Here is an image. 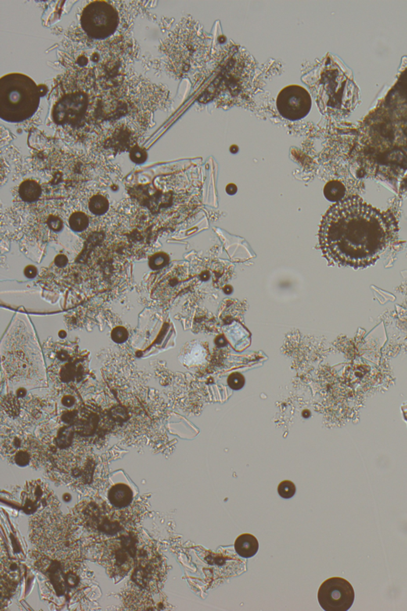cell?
Instances as JSON below:
<instances>
[{
	"label": "cell",
	"instance_id": "6da1fadb",
	"mask_svg": "<svg viewBox=\"0 0 407 611\" xmlns=\"http://www.w3.org/2000/svg\"><path fill=\"white\" fill-rule=\"evenodd\" d=\"M393 227L387 213L351 197L336 202L325 213L320 226V248L333 264L366 268L387 249Z\"/></svg>",
	"mask_w": 407,
	"mask_h": 611
},
{
	"label": "cell",
	"instance_id": "7a4b0ae2",
	"mask_svg": "<svg viewBox=\"0 0 407 611\" xmlns=\"http://www.w3.org/2000/svg\"><path fill=\"white\" fill-rule=\"evenodd\" d=\"M40 89L23 73H9L0 79V118L9 123L28 120L37 112Z\"/></svg>",
	"mask_w": 407,
	"mask_h": 611
},
{
	"label": "cell",
	"instance_id": "3957f363",
	"mask_svg": "<svg viewBox=\"0 0 407 611\" xmlns=\"http://www.w3.org/2000/svg\"><path fill=\"white\" fill-rule=\"evenodd\" d=\"M137 541L132 535H124L102 544L101 565L112 577H124L135 566Z\"/></svg>",
	"mask_w": 407,
	"mask_h": 611
},
{
	"label": "cell",
	"instance_id": "277c9868",
	"mask_svg": "<svg viewBox=\"0 0 407 611\" xmlns=\"http://www.w3.org/2000/svg\"><path fill=\"white\" fill-rule=\"evenodd\" d=\"M119 14L114 7L105 1H93L83 10L80 25L92 39H106L117 30Z\"/></svg>",
	"mask_w": 407,
	"mask_h": 611
},
{
	"label": "cell",
	"instance_id": "5b68a950",
	"mask_svg": "<svg viewBox=\"0 0 407 611\" xmlns=\"http://www.w3.org/2000/svg\"><path fill=\"white\" fill-rule=\"evenodd\" d=\"M318 599L325 611H347L355 600V591L343 578H329L320 587Z\"/></svg>",
	"mask_w": 407,
	"mask_h": 611
},
{
	"label": "cell",
	"instance_id": "8992f818",
	"mask_svg": "<svg viewBox=\"0 0 407 611\" xmlns=\"http://www.w3.org/2000/svg\"><path fill=\"white\" fill-rule=\"evenodd\" d=\"M277 109L286 120H301L309 114L312 101L307 89L299 85H290L279 92L277 98Z\"/></svg>",
	"mask_w": 407,
	"mask_h": 611
},
{
	"label": "cell",
	"instance_id": "52a82bcc",
	"mask_svg": "<svg viewBox=\"0 0 407 611\" xmlns=\"http://www.w3.org/2000/svg\"><path fill=\"white\" fill-rule=\"evenodd\" d=\"M88 97L74 92L62 98L54 108V120L59 124H75L82 120L87 112Z\"/></svg>",
	"mask_w": 407,
	"mask_h": 611
},
{
	"label": "cell",
	"instance_id": "ba28073f",
	"mask_svg": "<svg viewBox=\"0 0 407 611\" xmlns=\"http://www.w3.org/2000/svg\"><path fill=\"white\" fill-rule=\"evenodd\" d=\"M22 499L24 512L27 514L34 513L37 509L48 505L51 500L50 492L39 481L28 482L25 486Z\"/></svg>",
	"mask_w": 407,
	"mask_h": 611
},
{
	"label": "cell",
	"instance_id": "9c48e42d",
	"mask_svg": "<svg viewBox=\"0 0 407 611\" xmlns=\"http://www.w3.org/2000/svg\"><path fill=\"white\" fill-rule=\"evenodd\" d=\"M111 505L118 508H124L131 505L133 501V492L127 485H115L108 494Z\"/></svg>",
	"mask_w": 407,
	"mask_h": 611
},
{
	"label": "cell",
	"instance_id": "30bf717a",
	"mask_svg": "<svg viewBox=\"0 0 407 611\" xmlns=\"http://www.w3.org/2000/svg\"><path fill=\"white\" fill-rule=\"evenodd\" d=\"M235 551L243 558H251L258 552L260 544L258 540L250 533H243L235 541Z\"/></svg>",
	"mask_w": 407,
	"mask_h": 611
},
{
	"label": "cell",
	"instance_id": "8fae6325",
	"mask_svg": "<svg viewBox=\"0 0 407 611\" xmlns=\"http://www.w3.org/2000/svg\"><path fill=\"white\" fill-rule=\"evenodd\" d=\"M19 194L24 202H35L41 196V185L34 180H26L19 185Z\"/></svg>",
	"mask_w": 407,
	"mask_h": 611
},
{
	"label": "cell",
	"instance_id": "7c38bea8",
	"mask_svg": "<svg viewBox=\"0 0 407 611\" xmlns=\"http://www.w3.org/2000/svg\"><path fill=\"white\" fill-rule=\"evenodd\" d=\"M325 198L330 202H340L345 195L344 185L338 181H331L325 185L324 189Z\"/></svg>",
	"mask_w": 407,
	"mask_h": 611
},
{
	"label": "cell",
	"instance_id": "4fadbf2b",
	"mask_svg": "<svg viewBox=\"0 0 407 611\" xmlns=\"http://www.w3.org/2000/svg\"><path fill=\"white\" fill-rule=\"evenodd\" d=\"M88 207L95 215H102L109 210V200L102 195H95L90 199Z\"/></svg>",
	"mask_w": 407,
	"mask_h": 611
},
{
	"label": "cell",
	"instance_id": "5bb4252c",
	"mask_svg": "<svg viewBox=\"0 0 407 611\" xmlns=\"http://www.w3.org/2000/svg\"><path fill=\"white\" fill-rule=\"evenodd\" d=\"M69 226L73 231L81 232L88 226V218L85 213L76 212L69 217Z\"/></svg>",
	"mask_w": 407,
	"mask_h": 611
},
{
	"label": "cell",
	"instance_id": "9a60e30c",
	"mask_svg": "<svg viewBox=\"0 0 407 611\" xmlns=\"http://www.w3.org/2000/svg\"><path fill=\"white\" fill-rule=\"evenodd\" d=\"M278 493L284 499H290L296 493V486L293 482L285 480L278 486Z\"/></svg>",
	"mask_w": 407,
	"mask_h": 611
},
{
	"label": "cell",
	"instance_id": "2e32d148",
	"mask_svg": "<svg viewBox=\"0 0 407 611\" xmlns=\"http://www.w3.org/2000/svg\"><path fill=\"white\" fill-rule=\"evenodd\" d=\"M169 260L170 259H169L168 255L166 253H156L149 258V266L151 269L159 270L167 265Z\"/></svg>",
	"mask_w": 407,
	"mask_h": 611
},
{
	"label": "cell",
	"instance_id": "e0dca14e",
	"mask_svg": "<svg viewBox=\"0 0 407 611\" xmlns=\"http://www.w3.org/2000/svg\"><path fill=\"white\" fill-rule=\"evenodd\" d=\"M130 158H131V161L136 164H142L146 162V159H147V153L145 150L136 146L131 150Z\"/></svg>",
	"mask_w": 407,
	"mask_h": 611
},
{
	"label": "cell",
	"instance_id": "ac0fdd59",
	"mask_svg": "<svg viewBox=\"0 0 407 611\" xmlns=\"http://www.w3.org/2000/svg\"><path fill=\"white\" fill-rule=\"evenodd\" d=\"M228 384L231 389L239 390L244 386V378L239 372H233L228 378Z\"/></svg>",
	"mask_w": 407,
	"mask_h": 611
},
{
	"label": "cell",
	"instance_id": "d6986e66",
	"mask_svg": "<svg viewBox=\"0 0 407 611\" xmlns=\"http://www.w3.org/2000/svg\"><path fill=\"white\" fill-rule=\"evenodd\" d=\"M112 339L117 344L124 343L128 339V332L126 328L123 326H117L112 331Z\"/></svg>",
	"mask_w": 407,
	"mask_h": 611
},
{
	"label": "cell",
	"instance_id": "ffe728a7",
	"mask_svg": "<svg viewBox=\"0 0 407 611\" xmlns=\"http://www.w3.org/2000/svg\"><path fill=\"white\" fill-rule=\"evenodd\" d=\"M47 224L55 232H59L63 228V221L60 217L56 216H50L47 220Z\"/></svg>",
	"mask_w": 407,
	"mask_h": 611
},
{
	"label": "cell",
	"instance_id": "44dd1931",
	"mask_svg": "<svg viewBox=\"0 0 407 611\" xmlns=\"http://www.w3.org/2000/svg\"><path fill=\"white\" fill-rule=\"evenodd\" d=\"M68 261H69V260H68L67 256L63 254L58 255V256H56V258L55 260V264L58 267H65L68 264Z\"/></svg>",
	"mask_w": 407,
	"mask_h": 611
},
{
	"label": "cell",
	"instance_id": "7402d4cb",
	"mask_svg": "<svg viewBox=\"0 0 407 611\" xmlns=\"http://www.w3.org/2000/svg\"><path fill=\"white\" fill-rule=\"evenodd\" d=\"M37 270L34 266L29 265L25 268L24 274L27 278H33L37 275Z\"/></svg>",
	"mask_w": 407,
	"mask_h": 611
},
{
	"label": "cell",
	"instance_id": "603a6c76",
	"mask_svg": "<svg viewBox=\"0 0 407 611\" xmlns=\"http://www.w3.org/2000/svg\"><path fill=\"white\" fill-rule=\"evenodd\" d=\"M76 417H77V412L76 411H69V412L64 414L62 419H63L65 422H68V424H72L73 421H75L74 419H76Z\"/></svg>",
	"mask_w": 407,
	"mask_h": 611
},
{
	"label": "cell",
	"instance_id": "cb8c5ba5",
	"mask_svg": "<svg viewBox=\"0 0 407 611\" xmlns=\"http://www.w3.org/2000/svg\"><path fill=\"white\" fill-rule=\"evenodd\" d=\"M62 404L67 407H72L75 404V399L72 396H66L62 399Z\"/></svg>",
	"mask_w": 407,
	"mask_h": 611
},
{
	"label": "cell",
	"instance_id": "d4e9b609",
	"mask_svg": "<svg viewBox=\"0 0 407 611\" xmlns=\"http://www.w3.org/2000/svg\"><path fill=\"white\" fill-rule=\"evenodd\" d=\"M226 191L228 195H235V193H236V191H237V187L235 186L234 184H229V185L226 187Z\"/></svg>",
	"mask_w": 407,
	"mask_h": 611
},
{
	"label": "cell",
	"instance_id": "484cf974",
	"mask_svg": "<svg viewBox=\"0 0 407 611\" xmlns=\"http://www.w3.org/2000/svg\"><path fill=\"white\" fill-rule=\"evenodd\" d=\"M66 334L65 333L64 331H61L60 333H59V336H60L61 338H64V337L66 336Z\"/></svg>",
	"mask_w": 407,
	"mask_h": 611
}]
</instances>
